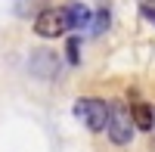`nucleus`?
Instances as JSON below:
<instances>
[{"label": "nucleus", "instance_id": "nucleus-1", "mask_svg": "<svg viewBox=\"0 0 155 152\" xmlns=\"http://www.w3.org/2000/svg\"><path fill=\"white\" fill-rule=\"evenodd\" d=\"M106 134L109 140L115 146H130L134 143V121H130V109H127L124 103H118V99H112L109 103V121H106Z\"/></svg>", "mask_w": 155, "mask_h": 152}, {"label": "nucleus", "instance_id": "nucleus-2", "mask_svg": "<svg viewBox=\"0 0 155 152\" xmlns=\"http://www.w3.org/2000/svg\"><path fill=\"white\" fill-rule=\"evenodd\" d=\"M74 118L90 134H102L109 121V103L99 96H81V99H74Z\"/></svg>", "mask_w": 155, "mask_h": 152}, {"label": "nucleus", "instance_id": "nucleus-3", "mask_svg": "<svg viewBox=\"0 0 155 152\" xmlns=\"http://www.w3.org/2000/svg\"><path fill=\"white\" fill-rule=\"evenodd\" d=\"M65 31H68V22H65V12H62V6H59V9L47 6V9H41V12L34 16V34H37V37L53 41V37H62Z\"/></svg>", "mask_w": 155, "mask_h": 152}, {"label": "nucleus", "instance_id": "nucleus-4", "mask_svg": "<svg viewBox=\"0 0 155 152\" xmlns=\"http://www.w3.org/2000/svg\"><path fill=\"white\" fill-rule=\"evenodd\" d=\"M28 68H31V74H37V78L53 81V78L62 74V62H59V56L53 50H34L31 59H28Z\"/></svg>", "mask_w": 155, "mask_h": 152}, {"label": "nucleus", "instance_id": "nucleus-5", "mask_svg": "<svg viewBox=\"0 0 155 152\" xmlns=\"http://www.w3.org/2000/svg\"><path fill=\"white\" fill-rule=\"evenodd\" d=\"M62 12H65L68 31H81V28H90V19H93L90 6L78 3V0H71V3H65V6H62Z\"/></svg>", "mask_w": 155, "mask_h": 152}, {"label": "nucleus", "instance_id": "nucleus-6", "mask_svg": "<svg viewBox=\"0 0 155 152\" xmlns=\"http://www.w3.org/2000/svg\"><path fill=\"white\" fill-rule=\"evenodd\" d=\"M130 109V121H134V127L137 131H152L155 127V106H149V103H130L127 106Z\"/></svg>", "mask_w": 155, "mask_h": 152}, {"label": "nucleus", "instance_id": "nucleus-7", "mask_svg": "<svg viewBox=\"0 0 155 152\" xmlns=\"http://www.w3.org/2000/svg\"><path fill=\"white\" fill-rule=\"evenodd\" d=\"M109 25H112V12L102 6V9L93 12V19H90V31L99 37V34H106V31H109Z\"/></svg>", "mask_w": 155, "mask_h": 152}, {"label": "nucleus", "instance_id": "nucleus-8", "mask_svg": "<svg viewBox=\"0 0 155 152\" xmlns=\"http://www.w3.org/2000/svg\"><path fill=\"white\" fill-rule=\"evenodd\" d=\"M65 59H68V65L81 62V37H68L65 41Z\"/></svg>", "mask_w": 155, "mask_h": 152}, {"label": "nucleus", "instance_id": "nucleus-9", "mask_svg": "<svg viewBox=\"0 0 155 152\" xmlns=\"http://www.w3.org/2000/svg\"><path fill=\"white\" fill-rule=\"evenodd\" d=\"M140 16H143L146 22L155 25V6H152V3H143V6H140Z\"/></svg>", "mask_w": 155, "mask_h": 152}, {"label": "nucleus", "instance_id": "nucleus-10", "mask_svg": "<svg viewBox=\"0 0 155 152\" xmlns=\"http://www.w3.org/2000/svg\"><path fill=\"white\" fill-rule=\"evenodd\" d=\"M28 6L34 9V6H37V0H19V16H28Z\"/></svg>", "mask_w": 155, "mask_h": 152}, {"label": "nucleus", "instance_id": "nucleus-11", "mask_svg": "<svg viewBox=\"0 0 155 152\" xmlns=\"http://www.w3.org/2000/svg\"><path fill=\"white\" fill-rule=\"evenodd\" d=\"M146 3H152V0H146Z\"/></svg>", "mask_w": 155, "mask_h": 152}, {"label": "nucleus", "instance_id": "nucleus-12", "mask_svg": "<svg viewBox=\"0 0 155 152\" xmlns=\"http://www.w3.org/2000/svg\"><path fill=\"white\" fill-rule=\"evenodd\" d=\"M152 131H155V127H152Z\"/></svg>", "mask_w": 155, "mask_h": 152}]
</instances>
